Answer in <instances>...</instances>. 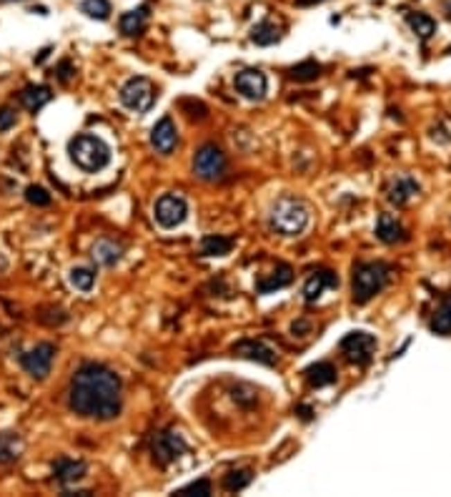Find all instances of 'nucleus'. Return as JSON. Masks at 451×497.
Masks as SVG:
<instances>
[{"mask_svg":"<svg viewBox=\"0 0 451 497\" xmlns=\"http://www.w3.org/2000/svg\"><path fill=\"white\" fill-rule=\"evenodd\" d=\"M68 407L78 417L108 422L121 414L123 382L111 367L88 362L78 367L68 385Z\"/></svg>","mask_w":451,"mask_h":497,"instance_id":"f257e3e1","label":"nucleus"},{"mask_svg":"<svg viewBox=\"0 0 451 497\" xmlns=\"http://www.w3.org/2000/svg\"><path fill=\"white\" fill-rule=\"evenodd\" d=\"M308 206L296 196H281L271 206L268 226L278 236H301L308 226Z\"/></svg>","mask_w":451,"mask_h":497,"instance_id":"f03ea898","label":"nucleus"},{"mask_svg":"<svg viewBox=\"0 0 451 497\" xmlns=\"http://www.w3.org/2000/svg\"><path fill=\"white\" fill-rule=\"evenodd\" d=\"M68 153H71L73 164L83 169L85 174H96L103 171L111 164V146L103 138L93 136V133H80L68 144Z\"/></svg>","mask_w":451,"mask_h":497,"instance_id":"7ed1b4c3","label":"nucleus"},{"mask_svg":"<svg viewBox=\"0 0 451 497\" xmlns=\"http://www.w3.org/2000/svg\"><path fill=\"white\" fill-rule=\"evenodd\" d=\"M391 279V267H386L381 262H361L353 267V279H351V292L356 304H366L373 296L379 294L381 289Z\"/></svg>","mask_w":451,"mask_h":497,"instance_id":"20e7f679","label":"nucleus"},{"mask_svg":"<svg viewBox=\"0 0 451 497\" xmlns=\"http://www.w3.org/2000/svg\"><path fill=\"white\" fill-rule=\"evenodd\" d=\"M226 171H229V161H226V153L218 149L216 144H203L193 156V174H196L201 181H223L226 178Z\"/></svg>","mask_w":451,"mask_h":497,"instance_id":"39448f33","label":"nucleus"},{"mask_svg":"<svg viewBox=\"0 0 451 497\" xmlns=\"http://www.w3.org/2000/svg\"><path fill=\"white\" fill-rule=\"evenodd\" d=\"M153 99H156V88L148 78L143 76H133L128 78L121 91H118V101L123 108H128L131 113H145L153 106Z\"/></svg>","mask_w":451,"mask_h":497,"instance_id":"423d86ee","label":"nucleus"},{"mask_svg":"<svg viewBox=\"0 0 451 497\" xmlns=\"http://www.w3.org/2000/svg\"><path fill=\"white\" fill-rule=\"evenodd\" d=\"M186 450H188V445H186L184 435H178L176 430L158 432V435H153V439H150V455H153V460H156L161 467L176 462Z\"/></svg>","mask_w":451,"mask_h":497,"instance_id":"0eeeda50","label":"nucleus"},{"mask_svg":"<svg viewBox=\"0 0 451 497\" xmlns=\"http://www.w3.org/2000/svg\"><path fill=\"white\" fill-rule=\"evenodd\" d=\"M153 216L161 229H176L188 216V201L181 194H163L153 206Z\"/></svg>","mask_w":451,"mask_h":497,"instance_id":"6e6552de","label":"nucleus"},{"mask_svg":"<svg viewBox=\"0 0 451 497\" xmlns=\"http://www.w3.org/2000/svg\"><path fill=\"white\" fill-rule=\"evenodd\" d=\"M339 349L351 364L366 367L373 360V352H376V337L369 332H348L341 339Z\"/></svg>","mask_w":451,"mask_h":497,"instance_id":"1a4fd4ad","label":"nucleus"},{"mask_svg":"<svg viewBox=\"0 0 451 497\" xmlns=\"http://www.w3.org/2000/svg\"><path fill=\"white\" fill-rule=\"evenodd\" d=\"M53 360H55V347H53L51 342H43V344H35L30 352H26L20 357V364L26 369L33 380H46L48 374H51V367Z\"/></svg>","mask_w":451,"mask_h":497,"instance_id":"9d476101","label":"nucleus"},{"mask_svg":"<svg viewBox=\"0 0 451 497\" xmlns=\"http://www.w3.org/2000/svg\"><path fill=\"white\" fill-rule=\"evenodd\" d=\"M233 85L246 101H263L268 93V78L256 68H246V71L236 73Z\"/></svg>","mask_w":451,"mask_h":497,"instance_id":"9b49d317","label":"nucleus"},{"mask_svg":"<svg viewBox=\"0 0 451 497\" xmlns=\"http://www.w3.org/2000/svg\"><path fill=\"white\" fill-rule=\"evenodd\" d=\"M148 141H150V149L156 151V153H161V156H170L173 149L178 146V128H176V124H173V118L170 116L161 118V121L150 128Z\"/></svg>","mask_w":451,"mask_h":497,"instance_id":"f8f14e48","label":"nucleus"},{"mask_svg":"<svg viewBox=\"0 0 451 497\" xmlns=\"http://www.w3.org/2000/svg\"><path fill=\"white\" fill-rule=\"evenodd\" d=\"M339 287V276L334 271H328V269H319L314 274L308 276L306 282H303V289H301V294L308 304H314V301L321 299V294L326 292V289H336Z\"/></svg>","mask_w":451,"mask_h":497,"instance_id":"ddd939ff","label":"nucleus"},{"mask_svg":"<svg viewBox=\"0 0 451 497\" xmlns=\"http://www.w3.org/2000/svg\"><path fill=\"white\" fill-rule=\"evenodd\" d=\"M418 191H421V186H418L416 178L401 174V176H396L389 183L386 199H389V203H393V206H406V203H412V199L418 196Z\"/></svg>","mask_w":451,"mask_h":497,"instance_id":"4468645a","label":"nucleus"},{"mask_svg":"<svg viewBox=\"0 0 451 497\" xmlns=\"http://www.w3.org/2000/svg\"><path fill=\"white\" fill-rule=\"evenodd\" d=\"M85 472H88V464L83 460H71V457H60L58 462L53 464V475L58 480L63 487L68 485H76L85 478Z\"/></svg>","mask_w":451,"mask_h":497,"instance_id":"2eb2a0df","label":"nucleus"},{"mask_svg":"<svg viewBox=\"0 0 451 497\" xmlns=\"http://www.w3.org/2000/svg\"><path fill=\"white\" fill-rule=\"evenodd\" d=\"M233 354H238V357H246V360L251 362H261V364H268L274 367L276 364V352L268 344H263V342H256V339H243L238 342L233 347Z\"/></svg>","mask_w":451,"mask_h":497,"instance_id":"dca6fc26","label":"nucleus"},{"mask_svg":"<svg viewBox=\"0 0 451 497\" xmlns=\"http://www.w3.org/2000/svg\"><path fill=\"white\" fill-rule=\"evenodd\" d=\"M376 239L384 244H399L406 239V231L393 214H379V219H376Z\"/></svg>","mask_w":451,"mask_h":497,"instance_id":"f3484780","label":"nucleus"},{"mask_svg":"<svg viewBox=\"0 0 451 497\" xmlns=\"http://www.w3.org/2000/svg\"><path fill=\"white\" fill-rule=\"evenodd\" d=\"M93 259L100 264V267H116L121 259H123V246L116 242V239H100L93 246Z\"/></svg>","mask_w":451,"mask_h":497,"instance_id":"a211bd4d","label":"nucleus"},{"mask_svg":"<svg viewBox=\"0 0 451 497\" xmlns=\"http://www.w3.org/2000/svg\"><path fill=\"white\" fill-rule=\"evenodd\" d=\"M145 23H148V6H141L136 10H128V13L121 15L118 20V28L123 35H141L145 31Z\"/></svg>","mask_w":451,"mask_h":497,"instance_id":"6ab92c4d","label":"nucleus"},{"mask_svg":"<svg viewBox=\"0 0 451 497\" xmlns=\"http://www.w3.org/2000/svg\"><path fill=\"white\" fill-rule=\"evenodd\" d=\"M51 99H53V93L48 85H26V88L20 91V103L26 106L30 113L40 111Z\"/></svg>","mask_w":451,"mask_h":497,"instance_id":"aec40b11","label":"nucleus"},{"mask_svg":"<svg viewBox=\"0 0 451 497\" xmlns=\"http://www.w3.org/2000/svg\"><path fill=\"white\" fill-rule=\"evenodd\" d=\"M291 279H294V271H291V267L288 264H278V267L271 271V276L268 279H263V282H258V294H271V292H276V289H283L291 284Z\"/></svg>","mask_w":451,"mask_h":497,"instance_id":"412c9836","label":"nucleus"},{"mask_svg":"<svg viewBox=\"0 0 451 497\" xmlns=\"http://www.w3.org/2000/svg\"><path fill=\"white\" fill-rule=\"evenodd\" d=\"M251 40H254L256 46H274V43L281 40V28L276 26L271 18H266L251 28Z\"/></svg>","mask_w":451,"mask_h":497,"instance_id":"4be33fe9","label":"nucleus"},{"mask_svg":"<svg viewBox=\"0 0 451 497\" xmlns=\"http://www.w3.org/2000/svg\"><path fill=\"white\" fill-rule=\"evenodd\" d=\"M23 455V439L15 432H0V464H10Z\"/></svg>","mask_w":451,"mask_h":497,"instance_id":"5701e85b","label":"nucleus"},{"mask_svg":"<svg viewBox=\"0 0 451 497\" xmlns=\"http://www.w3.org/2000/svg\"><path fill=\"white\" fill-rule=\"evenodd\" d=\"M306 380L311 387H326L336 382V367L331 362H319L306 369Z\"/></svg>","mask_w":451,"mask_h":497,"instance_id":"b1692460","label":"nucleus"},{"mask_svg":"<svg viewBox=\"0 0 451 497\" xmlns=\"http://www.w3.org/2000/svg\"><path fill=\"white\" fill-rule=\"evenodd\" d=\"M432 332L439 334V337H449L451 334V294H446L436 307V312H434Z\"/></svg>","mask_w":451,"mask_h":497,"instance_id":"393cba45","label":"nucleus"},{"mask_svg":"<svg viewBox=\"0 0 451 497\" xmlns=\"http://www.w3.org/2000/svg\"><path fill=\"white\" fill-rule=\"evenodd\" d=\"M233 248V239L221 234H211L201 242V254L203 256H226Z\"/></svg>","mask_w":451,"mask_h":497,"instance_id":"a878e982","label":"nucleus"},{"mask_svg":"<svg viewBox=\"0 0 451 497\" xmlns=\"http://www.w3.org/2000/svg\"><path fill=\"white\" fill-rule=\"evenodd\" d=\"M406 23H409V28H412L421 40H429L436 33V20L426 13H409L406 15Z\"/></svg>","mask_w":451,"mask_h":497,"instance_id":"bb28decb","label":"nucleus"},{"mask_svg":"<svg viewBox=\"0 0 451 497\" xmlns=\"http://www.w3.org/2000/svg\"><path fill=\"white\" fill-rule=\"evenodd\" d=\"M68 282H71L73 289H78V292H91L93 284H96V269L73 267L71 271H68Z\"/></svg>","mask_w":451,"mask_h":497,"instance_id":"cd10ccee","label":"nucleus"},{"mask_svg":"<svg viewBox=\"0 0 451 497\" xmlns=\"http://www.w3.org/2000/svg\"><path fill=\"white\" fill-rule=\"evenodd\" d=\"M80 13L93 20H108L111 18V0H83Z\"/></svg>","mask_w":451,"mask_h":497,"instance_id":"c85d7f7f","label":"nucleus"},{"mask_svg":"<svg viewBox=\"0 0 451 497\" xmlns=\"http://www.w3.org/2000/svg\"><path fill=\"white\" fill-rule=\"evenodd\" d=\"M251 480H254V472L251 470H233L223 478V490L226 492H241L243 487H249Z\"/></svg>","mask_w":451,"mask_h":497,"instance_id":"c756f323","label":"nucleus"},{"mask_svg":"<svg viewBox=\"0 0 451 497\" xmlns=\"http://www.w3.org/2000/svg\"><path fill=\"white\" fill-rule=\"evenodd\" d=\"M288 73H291V78L299 81V83H308V81H316L321 76V66L316 60H303V63L294 66Z\"/></svg>","mask_w":451,"mask_h":497,"instance_id":"7c9ffc66","label":"nucleus"},{"mask_svg":"<svg viewBox=\"0 0 451 497\" xmlns=\"http://www.w3.org/2000/svg\"><path fill=\"white\" fill-rule=\"evenodd\" d=\"M173 495H178V497H206V495H211V482L209 480H198V482H191V485H186V487H181L178 492H173Z\"/></svg>","mask_w":451,"mask_h":497,"instance_id":"2f4dec72","label":"nucleus"},{"mask_svg":"<svg viewBox=\"0 0 451 497\" xmlns=\"http://www.w3.org/2000/svg\"><path fill=\"white\" fill-rule=\"evenodd\" d=\"M26 201L33 203V206H51L53 196L48 194L43 186H28L26 189Z\"/></svg>","mask_w":451,"mask_h":497,"instance_id":"473e14b6","label":"nucleus"},{"mask_svg":"<svg viewBox=\"0 0 451 497\" xmlns=\"http://www.w3.org/2000/svg\"><path fill=\"white\" fill-rule=\"evenodd\" d=\"M13 126H15V111L8 108V106H3V108H0V131H8V128H13Z\"/></svg>","mask_w":451,"mask_h":497,"instance_id":"72a5a7b5","label":"nucleus"},{"mask_svg":"<svg viewBox=\"0 0 451 497\" xmlns=\"http://www.w3.org/2000/svg\"><path fill=\"white\" fill-rule=\"evenodd\" d=\"M58 78H60V81H68V78H71V60H63V63H60Z\"/></svg>","mask_w":451,"mask_h":497,"instance_id":"f704fd0d","label":"nucleus"},{"mask_svg":"<svg viewBox=\"0 0 451 497\" xmlns=\"http://www.w3.org/2000/svg\"><path fill=\"white\" fill-rule=\"evenodd\" d=\"M316 3H324V0H296V6H316Z\"/></svg>","mask_w":451,"mask_h":497,"instance_id":"c9c22d12","label":"nucleus"},{"mask_svg":"<svg viewBox=\"0 0 451 497\" xmlns=\"http://www.w3.org/2000/svg\"><path fill=\"white\" fill-rule=\"evenodd\" d=\"M444 13L451 18V0H444Z\"/></svg>","mask_w":451,"mask_h":497,"instance_id":"e433bc0d","label":"nucleus"}]
</instances>
